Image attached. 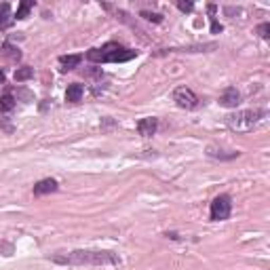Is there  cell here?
Returning a JSON list of instances; mask_svg holds the SVG:
<instances>
[{"mask_svg":"<svg viewBox=\"0 0 270 270\" xmlns=\"http://www.w3.org/2000/svg\"><path fill=\"white\" fill-rule=\"evenodd\" d=\"M51 262L62 266H114L120 262V258L112 251H85V249H76V251H70V253L51 255Z\"/></svg>","mask_w":270,"mask_h":270,"instance_id":"obj_1","label":"cell"},{"mask_svg":"<svg viewBox=\"0 0 270 270\" xmlns=\"http://www.w3.org/2000/svg\"><path fill=\"white\" fill-rule=\"evenodd\" d=\"M133 57H137V51L127 49V46L118 45V43H108L101 46V49L87 51V59L93 64H123Z\"/></svg>","mask_w":270,"mask_h":270,"instance_id":"obj_2","label":"cell"},{"mask_svg":"<svg viewBox=\"0 0 270 270\" xmlns=\"http://www.w3.org/2000/svg\"><path fill=\"white\" fill-rule=\"evenodd\" d=\"M264 116H266L264 110H241V112H234L230 116H226V125L232 131L243 133V131H251L253 127H258Z\"/></svg>","mask_w":270,"mask_h":270,"instance_id":"obj_3","label":"cell"},{"mask_svg":"<svg viewBox=\"0 0 270 270\" xmlns=\"http://www.w3.org/2000/svg\"><path fill=\"white\" fill-rule=\"evenodd\" d=\"M232 211V202H230V197L228 194H220V197H215L213 202H211V215L213 222H222V220H228V215Z\"/></svg>","mask_w":270,"mask_h":270,"instance_id":"obj_4","label":"cell"},{"mask_svg":"<svg viewBox=\"0 0 270 270\" xmlns=\"http://www.w3.org/2000/svg\"><path fill=\"white\" fill-rule=\"evenodd\" d=\"M173 101L180 108H184V110H194V108H199V97L194 95V91L188 89V87H178V89L173 91Z\"/></svg>","mask_w":270,"mask_h":270,"instance_id":"obj_5","label":"cell"},{"mask_svg":"<svg viewBox=\"0 0 270 270\" xmlns=\"http://www.w3.org/2000/svg\"><path fill=\"white\" fill-rule=\"evenodd\" d=\"M239 101H241V93L236 91L234 87H228V89L220 95V106H224V108H236Z\"/></svg>","mask_w":270,"mask_h":270,"instance_id":"obj_6","label":"cell"},{"mask_svg":"<svg viewBox=\"0 0 270 270\" xmlns=\"http://www.w3.org/2000/svg\"><path fill=\"white\" fill-rule=\"evenodd\" d=\"M158 129V120L157 118H152V116H148V118H141L139 123H137V131L139 135H144V137H150V135H154Z\"/></svg>","mask_w":270,"mask_h":270,"instance_id":"obj_7","label":"cell"},{"mask_svg":"<svg viewBox=\"0 0 270 270\" xmlns=\"http://www.w3.org/2000/svg\"><path fill=\"white\" fill-rule=\"evenodd\" d=\"M57 190V181L55 180H40L38 184H34V194L36 197H43V194H51Z\"/></svg>","mask_w":270,"mask_h":270,"instance_id":"obj_8","label":"cell"},{"mask_svg":"<svg viewBox=\"0 0 270 270\" xmlns=\"http://www.w3.org/2000/svg\"><path fill=\"white\" fill-rule=\"evenodd\" d=\"M83 85H78V83H72L70 87H68V91H66V101H70V104H78L80 99H83Z\"/></svg>","mask_w":270,"mask_h":270,"instance_id":"obj_9","label":"cell"},{"mask_svg":"<svg viewBox=\"0 0 270 270\" xmlns=\"http://www.w3.org/2000/svg\"><path fill=\"white\" fill-rule=\"evenodd\" d=\"M13 22H15V17L11 15V6L6 2H2V4H0V30L11 28Z\"/></svg>","mask_w":270,"mask_h":270,"instance_id":"obj_10","label":"cell"},{"mask_svg":"<svg viewBox=\"0 0 270 270\" xmlns=\"http://www.w3.org/2000/svg\"><path fill=\"white\" fill-rule=\"evenodd\" d=\"M80 62H83V55H62V57H59V64H62V70L64 72L78 68Z\"/></svg>","mask_w":270,"mask_h":270,"instance_id":"obj_11","label":"cell"},{"mask_svg":"<svg viewBox=\"0 0 270 270\" xmlns=\"http://www.w3.org/2000/svg\"><path fill=\"white\" fill-rule=\"evenodd\" d=\"M32 76H34V68H30V66L17 68V72H15V80H17V83H23V80H30Z\"/></svg>","mask_w":270,"mask_h":270,"instance_id":"obj_12","label":"cell"},{"mask_svg":"<svg viewBox=\"0 0 270 270\" xmlns=\"http://www.w3.org/2000/svg\"><path fill=\"white\" fill-rule=\"evenodd\" d=\"M13 108H15V97L9 95V93L0 97V112H11Z\"/></svg>","mask_w":270,"mask_h":270,"instance_id":"obj_13","label":"cell"},{"mask_svg":"<svg viewBox=\"0 0 270 270\" xmlns=\"http://www.w3.org/2000/svg\"><path fill=\"white\" fill-rule=\"evenodd\" d=\"M32 6H34V2H30V0H23V2L22 4H19L17 6V19H25V17H28V13L32 11Z\"/></svg>","mask_w":270,"mask_h":270,"instance_id":"obj_14","label":"cell"},{"mask_svg":"<svg viewBox=\"0 0 270 270\" xmlns=\"http://www.w3.org/2000/svg\"><path fill=\"white\" fill-rule=\"evenodd\" d=\"M2 55L9 57V59H19V57H22V53H19V49H15L13 45L6 43V45L2 46Z\"/></svg>","mask_w":270,"mask_h":270,"instance_id":"obj_15","label":"cell"},{"mask_svg":"<svg viewBox=\"0 0 270 270\" xmlns=\"http://www.w3.org/2000/svg\"><path fill=\"white\" fill-rule=\"evenodd\" d=\"M144 19H148V22H154V23H160L163 22V15H158V13H150V11H141L139 13Z\"/></svg>","mask_w":270,"mask_h":270,"instance_id":"obj_16","label":"cell"},{"mask_svg":"<svg viewBox=\"0 0 270 270\" xmlns=\"http://www.w3.org/2000/svg\"><path fill=\"white\" fill-rule=\"evenodd\" d=\"M258 32H260V36H262V38H268V36H270V23H268V22H266V23H262L260 28H258Z\"/></svg>","mask_w":270,"mask_h":270,"instance_id":"obj_17","label":"cell"},{"mask_svg":"<svg viewBox=\"0 0 270 270\" xmlns=\"http://www.w3.org/2000/svg\"><path fill=\"white\" fill-rule=\"evenodd\" d=\"M178 9H180V11H184V13H190V11L194 9V4H192V2H184V0H180V2H178Z\"/></svg>","mask_w":270,"mask_h":270,"instance_id":"obj_18","label":"cell"},{"mask_svg":"<svg viewBox=\"0 0 270 270\" xmlns=\"http://www.w3.org/2000/svg\"><path fill=\"white\" fill-rule=\"evenodd\" d=\"M2 83H4V72L0 70V85H2Z\"/></svg>","mask_w":270,"mask_h":270,"instance_id":"obj_19","label":"cell"}]
</instances>
